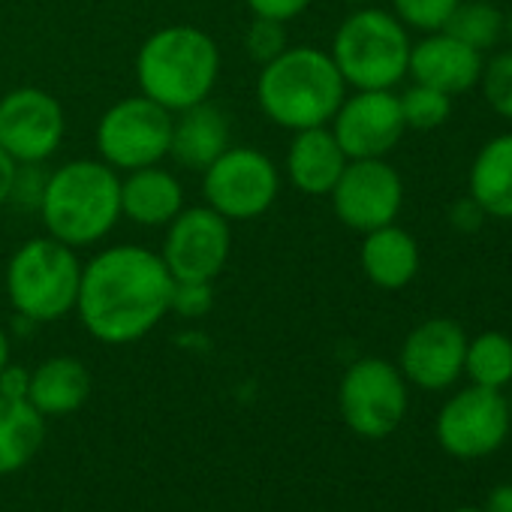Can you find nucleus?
<instances>
[{
	"instance_id": "obj_21",
	"label": "nucleus",
	"mask_w": 512,
	"mask_h": 512,
	"mask_svg": "<svg viewBox=\"0 0 512 512\" xmlns=\"http://www.w3.org/2000/svg\"><path fill=\"white\" fill-rule=\"evenodd\" d=\"M91 395V374L76 356H52L31 371L28 401L49 416L76 413Z\"/></svg>"
},
{
	"instance_id": "obj_23",
	"label": "nucleus",
	"mask_w": 512,
	"mask_h": 512,
	"mask_svg": "<svg viewBox=\"0 0 512 512\" xmlns=\"http://www.w3.org/2000/svg\"><path fill=\"white\" fill-rule=\"evenodd\" d=\"M46 440V416L31 401L0 398V476L22 470Z\"/></svg>"
},
{
	"instance_id": "obj_32",
	"label": "nucleus",
	"mask_w": 512,
	"mask_h": 512,
	"mask_svg": "<svg viewBox=\"0 0 512 512\" xmlns=\"http://www.w3.org/2000/svg\"><path fill=\"white\" fill-rule=\"evenodd\" d=\"M311 4H314V0H247V7H250L253 16L275 19V22H284V25L299 19Z\"/></svg>"
},
{
	"instance_id": "obj_18",
	"label": "nucleus",
	"mask_w": 512,
	"mask_h": 512,
	"mask_svg": "<svg viewBox=\"0 0 512 512\" xmlns=\"http://www.w3.org/2000/svg\"><path fill=\"white\" fill-rule=\"evenodd\" d=\"M359 263L365 278L380 287V290H404L416 281L419 266H422V253L419 241L398 223H386L380 229L365 232L362 250H359Z\"/></svg>"
},
{
	"instance_id": "obj_11",
	"label": "nucleus",
	"mask_w": 512,
	"mask_h": 512,
	"mask_svg": "<svg viewBox=\"0 0 512 512\" xmlns=\"http://www.w3.org/2000/svg\"><path fill=\"white\" fill-rule=\"evenodd\" d=\"M232 226L208 205L181 208L166 223L160 260L172 281H208L214 284L229 263Z\"/></svg>"
},
{
	"instance_id": "obj_40",
	"label": "nucleus",
	"mask_w": 512,
	"mask_h": 512,
	"mask_svg": "<svg viewBox=\"0 0 512 512\" xmlns=\"http://www.w3.org/2000/svg\"><path fill=\"white\" fill-rule=\"evenodd\" d=\"M455 512H485V509H473V506H461V509H455Z\"/></svg>"
},
{
	"instance_id": "obj_3",
	"label": "nucleus",
	"mask_w": 512,
	"mask_h": 512,
	"mask_svg": "<svg viewBox=\"0 0 512 512\" xmlns=\"http://www.w3.org/2000/svg\"><path fill=\"white\" fill-rule=\"evenodd\" d=\"M37 214L46 235L76 250L91 247L121 220V172L103 160H70L49 172Z\"/></svg>"
},
{
	"instance_id": "obj_36",
	"label": "nucleus",
	"mask_w": 512,
	"mask_h": 512,
	"mask_svg": "<svg viewBox=\"0 0 512 512\" xmlns=\"http://www.w3.org/2000/svg\"><path fill=\"white\" fill-rule=\"evenodd\" d=\"M485 512H512V485H497L488 494Z\"/></svg>"
},
{
	"instance_id": "obj_15",
	"label": "nucleus",
	"mask_w": 512,
	"mask_h": 512,
	"mask_svg": "<svg viewBox=\"0 0 512 512\" xmlns=\"http://www.w3.org/2000/svg\"><path fill=\"white\" fill-rule=\"evenodd\" d=\"M467 335L449 317H431L410 329L401 344L398 371L425 392H443L464 374Z\"/></svg>"
},
{
	"instance_id": "obj_4",
	"label": "nucleus",
	"mask_w": 512,
	"mask_h": 512,
	"mask_svg": "<svg viewBox=\"0 0 512 512\" xmlns=\"http://www.w3.org/2000/svg\"><path fill=\"white\" fill-rule=\"evenodd\" d=\"M217 79H220L217 43L193 25L160 28L136 52L139 94L160 103L172 115L205 103Z\"/></svg>"
},
{
	"instance_id": "obj_7",
	"label": "nucleus",
	"mask_w": 512,
	"mask_h": 512,
	"mask_svg": "<svg viewBox=\"0 0 512 512\" xmlns=\"http://www.w3.org/2000/svg\"><path fill=\"white\" fill-rule=\"evenodd\" d=\"M205 205L232 220L266 214L281 193V172L269 154L250 145H229L211 166L202 169Z\"/></svg>"
},
{
	"instance_id": "obj_37",
	"label": "nucleus",
	"mask_w": 512,
	"mask_h": 512,
	"mask_svg": "<svg viewBox=\"0 0 512 512\" xmlns=\"http://www.w3.org/2000/svg\"><path fill=\"white\" fill-rule=\"evenodd\" d=\"M7 362H10V338H7L4 329H0V371H4Z\"/></svg>"
},
{
	"instance_id": "obj_24",
	"label": "nucleus",
	"mask_w": 512,
	"mask_h": 512,
	"mask_svg": "<svg viewBox=\"0 0 512 512\" xmlns=\"http://www.w3.org/2000/svg\"><path fill=\"white\" fill-rule=\"evenodd\" d=\"M464 374L473 386L497 392L512 386V338L503 332H482L473 341L467 338Z\"/></svg>"
},
{
	"instance_id": "obj_20",
	"label": "nucleus",
	"mask_w": 512,
	"mask_h": 512,
	"mask_svg": "<svg viewBox=\"0 0 512 512\" xmlns=\"http://www.w3.org/2000/svg\"><path fill=\"white\" fill-rule=\"evenodd\" d=\"M229 148V121L208 100L172 115L169 157L193 172L211 166Z\"/></svg>"
},
{
	"instance_id": "obj_6",
	"label": "nucleus",
	"mask_w": 512,
	"mask_h": 512,
	"mask_svg": "<svg viewBox=\"0 0 512 512\" xmlns=\"http://www.w3.org/2000/svg\"><path fill=\"white\" fill-rule=\"evenodd\" d=\"M410 34L395 13L359 7L332 40V61L353 91H392L410 64Z\"/></svg>"
},
{
	"instance_id": "obj_34",
	"label": "nucleus",
	"mask_w": 512,
	"mask_h": 512,
	"mask_svg": "<svg viewBox=\"0 0 512 512\" xmlns=\"http://www.w3.org/2000/svg\"><path fill=\"white\" fill-rule=\"evenodd\" d=\"M449 223L458 229V232H476V229H482V223H485V211L476 205V199L467 193L464 199H458L452 208H449Z\"/></svg>"
},
{
	"instance_id": "obj_41",
	"label": "nucleus",
	"mask_w": 512,
	"mask_h": 512,
	"mask_svg": "<svg viewBox=\"0 0 512 512\" xmlns=\"http://www.w3.org/2000/svg\"><path fill=\"white\" fill-rule=\"evenodd\" d=\"M506 404H509V416H512V395L506 398Z\"/></svg>"
},
{
	"instance_id": "obj_39",
	"label": "nucleus",
	"mask_w": 512,
	"mask_h": 512,
	"mask_svg": "<svg viewBox=\"0 0 512 512\" xmlns=\"http://www.w3.org/2000/svg\"><path fill=\"white\" fill-rule=\"evenodd\" d=\"M344 4H353V7H365V4H371V0H344Z\"/></svg>"
},
{
	"instance_id": "obj_35",
	"label": "nucleus",
	"mask_w": 512,
	"mask_h": 512,
	"mask_svg": "<svg viewBox=\"0 0 512 512\" xmlns=\"http://www.w3.org/2000/svg\"><path fill=\"white\" fill-rule=\"evenodd\" d=\"M13 175H16V160L0 148V208L10 202V187H13Z\"/></svg>"
},
{
	"instance_id": "obj_27",
	"label": "nucleus",
	"mask_w": 512,
	"mask_h": 512,
	"mask_svg": "<svg viewBox=\"0 0 512 512\" xmlns=\"http://www.w3.org/2000/svg\"><path fill=\"white\" fill-rule=\"evenodd\" d=\"M482 97L488 103L491 112H497L500 118L512 121V49L509 52H497L491 61L482 64Z\"/></svg>"
},
{
	"instance_id": "obj_5",
	"label": "nucleus",
	"mask_w": 512,
	"mask_h": 512,
	"mask_svg": "<svg viewBox=\"0 0 512 512\" xmlns=\"http://www.w3.org/2000/svg\"><path fill=\"white\" fill-rule=\"evenodd\" d=\"M82 260L76 247L40 235L25 241L7 266V296L19 320L55 323L76 311Z\"/></svg>"
},
{
	"instance_id": "obj_22",
	"label": "nucleus",
	"mask_w": 512,
	"mask_h": 512,
	"mask_svg": "<svg viewBox=\"0 0 512 512\" xmlns=\"http://www.w3.org/2000/svg\"><path fill=\"white\" fill-rule=\"evenodd\" d=\"M467 187L485 217L512 220V133H500L479 148Z\"/></svg>"
},
{
	"instance_id": "obj_19",
	"label": "nucleus",
	"mask_w": 512,
	"mask_h": 512,
	"mask_svg": "<svg viewBox=\"0 0 512 512\" xmlns=\"http://www.w3.org/2000/svg\"><path fill=\"white\" fill-rule=\"evenodd\" d=\"M184 208L181 181L160 163L133 169L121 178V217L136 226H166Z\"/></svg>"
},
{
	"instance_id": "obj_9",
	"label": "nucleus",
	"mask_w": 512,
	"mask_h": 512,
	"mask_svg": "<svg viewBox=\"0 0 512 512\" xmlns=\"http://www.w3.org/2000/svg\"><path fill=\"white\" fill-rule=\"evenodd\" d=\"M97 154L115 172H133L169 157L172 112L145 94L109 106L97 124Z\"/></svg>"
},
{
	"instance_id": "obj_30",
	"label": "nucleus",
	"mask_w": 512,
	"mask_h": 512,
	"mask_svg": "<svg viewBox=\"0 0 512 512\" xmlns=\"http://www.w3.org/2000/svg\"><path fill=\"white\" fill-rule=\"evenodd\" d=\"M214 308V287L208 281H175L169 311L181 320H199Z\"/></svg>"
},
{
	"instance_id": "obj_2",
	"label": "nucleus",
	"mask_w": 512,
	"mask_h": 512,
	"mask_svg": "<svg viewBox=\"0 0 512 512\" xmlns=\"http://www.w3.org/2000/svg\"><path fill=\"white\" fill-rule=\"evenodd\" d=\"M347 97V82L329 52L314 46H290L263 64L256 79V103L263 115L296 133L326 127Z\"/></svg>"
},
{
	"instance_id": "obj_12",
	"label": "nucleus",
	"mask_w": 512,
	"mask_h": 512,
	"mask_svg": "<svg viewBox=\"0 0 512 512\" xmlns=\"http://www.w3.org/2000/svg\"><path fill=\"white\" fill-rule=\"evenodd\" d=\"M335 217L353 232H371L395 223L404 205V181L386 157L350 160L329 193Z\"/></svg>"
},
{
	"instance_id": "obj_38",
	"label": "nucleus",
	"mask_w": 512,
	"mask_h": 512,
	"mask_svg": "<svg viewBox=\"0 0 512 512\" xmlns=\"http://www.w3.org/2000/svg\"><path fill=\"white\" fill-rule=\"evenodd\" d=\"M503 37L509 40V49H512V10H509V16H503Z\"/></svg>"
},
{
	"instance_id": "obj_25",
	"label": "nucleus",
	"mask_w": 512,
	"mask_h": 512,
	"mask_svg": "<svg viewBox=\"0 0 512 512\" xmlns=\"http://www.w3.org/2000/svg\"><path fill=\"white\" fill-rule=\"evenodd\" d=\"M440 31L452 34L476 52H488L503 40V13L491 0H461Z\"/></svg>"
},
{
	"instance_id": "obj_8",
	"label": "nucleus",
	"mask_w": 512,
	"mask_h": 512,
	"mask_svg": "<svg viewBox=\"0 0 512 512\" xmlns=\"http://www.w3.org/2000/svg\"><path fill=\"white\" fill-rule=\"evenodd\" d=\"M398 365L368 356L353 362L338 386V407L347 428L365 440H383L407 416L410 392Z\"/></svg>"
},
{
	"instance_id": "obj_29",
	"label": "nucleus",
	"mask_w": 512,
	"mask_h": 512,
	"mask_svg": "<svg viewBox=\"0 0 512 512\" xmlns=\"http://www.w3.org/2000/svg\"><path fill=\"white\" fill-rule=\"evenodd\" d=\"M244 49H247V55H250L256 64H260V67L269 64V61H275L281 52L290 49V37H287L284 22L253 16L250 28L244 31Z\"/></svg>"
},
{
	"instance_id": "obj_10",
	"label": "nucleus",
	"mask_w": 512,
	"mask_h": 512,
	"mask_svg": "<svg viewBox=\"0 0 512 512\" xmlns=\"http://www.w3.org/2000/svg\"><path fill=\"white\" fill-rule=\"evenodd\" d=\"M509 428H512V416L503 392L473 383L455 392L440 407L434 422L440 449L461 461H476L497 452L506 443Z\"/></svg>"
},
{
	"instance_id": "obj_26",
	"label": "nucleus",
	"mask_w": 512,
	"mask_h": 512,
	"mask_svg": "<svg viewBox=\"0 0 512 512\" xmlns=\"http://www.w3.org/2000/svg\"><path fill=\"white\" fill-rule=\"evenodd\" d=\"M398 103H401L404 127L416 133H431L443 127L446 118L452 115V97L419 82H413L404 94H398Z\"/></svg>"
},
{
	"instance_id": "obj_1",
	"label": "nucleus",
	"mask_w": 512,
	"mask_h": 512,
	"mask_svg": "<svg viewBox=\"0 0 512 512\" xmlns=\"http://www.w3.org/2000/svg\"><path fill=\"white\" fill-rule=\"evenodd\" d=\"M172 284L160 253L139 244H115L82 263L76 314L100 344H136L169 314Z\"/></svg>"
},
{
	"instance_id": "obj_13",
	"label": "nucleus",
	"mask_w": 512,
	"mask_h": 512,
	"mask_svg": "<svg viewBox=\"0 0 512 512\" xmlns=\"http://www.w3.org/2000/svg\"><path fill=\"white\" fill-rule=\"evenodd\" d=\"M67 115L43 88H16L0 97V148L16 163H46L58 154Z\"/></svg>"
},
{
	"instance_id": "obj_17",
	"label": "nucleus",
	"mask_w": 512,
	"mask_h": 512,
	"mask_svg": "<svg viewBox=\"0 0 512 512\" xmlns=\"http://www.w3.org/2000/svg\"><path fill=\"white\" fill-rule=\"evenodd\" d=\"M350 157L338 145L332 127H308L296 130L287 151V178L305 196H329L338 184Z\"/></svg>"
},
{
	"instance_id": "obj_14",
	"label": "nucleus",
	"mask_w": 512,
	"mask_h": 512,
	"mask_svg": "<svg viewBox=\"0 0 512 512\" xmlns=\"http://www.w3.org/2000/svg\"><path fill=\"white\" fill-rule=\"evenodd\" d=\"M329 127L350 160L386 157L407 133L395 91L347 94Z\"/></svg>"
},
{
	"instance_id": "obj_16",
	"label": "nucleus",
	"mask_w": 512,
	"mask_h": 512,
	"mask_svg": "<svg viewBox=\"0 0 512 512\" xmlns=\"http://www.w3.org/2000/svg\"><path fill=\"white\" fill-rule=\"evenodd\" d=\"M482 64H485L482 52L464 46L446 31H431L419 43L410 46L407 76H413V82L419 85H428L455 97L479 85Z\"/></svg>"
},
{
	"instance_id": "obj_31",
	"label": "nucleus",
	"mask_w": 512,
	"mask_h": 512,
	"mask_svg": "<svg viewBox=\"0 0 512 512\" xmlns=\"http://www.w3.org/2000/svg\"><path fill=\"white\" fill-rule=\"evenodd\" d=\"M49 172H43V163H16L13 187H10V202L22 211H37L43 190H46Z\"/></svg>"
},
{
	"instance_id": "obj_28",
	"label": "nucleus",
	"mask_w": 512,
	"mask_h": 512,
	"mask_svg": "<svg viewBox=\"0 0 512 512\" xmlns=\"http://www.w3.org/2000/svg\"><path fill=\"white\" fill-rule=\"evenodd\" d=\"M461 0H392V13L401 19V25L410 31H440Z\"/></svg>"
},
{
	"instance_id": "obj_33",
	"label": "nucleus",
	"mask_w": 512,
	"mask_h": 512,
	"mask_svg": "<svg viewBox=\"0 0 512 512\" xmlns=\"http://www.w3.org/2000/svg\"><path fill=\"white\" fill-rule=\"evenodd\" d=\"M28 389H31V371L7 362L4 371H0V398L28 401Z\"/></svg>"
}]
</instances>
